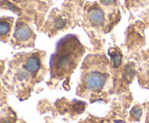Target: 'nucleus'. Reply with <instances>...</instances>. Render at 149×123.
<instances>
[{"label":"nucleus","mask_w":149,"mask_h":123,"mask_svg":"<svg viewBox=\"0 0 149 123\" xmlns=\"http://www.w3.org/2000/svg\"><path fill=\"white\" fill-rule=\"evenodd\" d=\"M84 52L79 41L74 36L63 38L57 45L56 52L50 59L51 74L54 78H63L76 67Z\"/></svg>","instance_id":"obj_1"},{"label":"nucleus","mask_w":149,"mask_h":123,"mask_svg":"<svg viewBox=\"0 0 149 123\" xmlns=\"http://www.w3.org/2000/svg\"><path fill=\"white\" fill-rule=\"evenodd\" d=\"M107 80V73L101 69H95L87 72L83 79L84 86L93 92H98L104 87Z\"/></svg>","instance_id":"obj_2"},{"label":"nucleus","mask_w":149,"mask_h":123,"mask_svg":"<svg viewBox=\"0 0 149 123\" xmlns=\"http://www.w3.org/2000/svg\"><path fill=\"white\" fill-rule=\"evenodd\" d=\"M24 69L30 74H34L39 72L41 67V59L40 58L36 55L29 56L25 62Z\"/></svg>","instance_id":"obj_3"},{"label":"nucleus","mask_w":149,"mask_h":123,"mask_svg":"<svg viewBox=\"0 0 149 123\" xmlns=\"http://www.w3.org/2000/svg\"><path fill=\"white\" fill-rule=\"evenodd\" d=\"M32 32L30 27L26 25H20L16 28L15 36L17 39L20 41H26L31 37Z\"/></svg>","instance_id":"obj_4"},{"label":"nucleus","mask_w":149,"mask_h":123,"mask_svg":"<svg viewBox=\"0 0 149 123\" xmlns=\"http://www.w3.org/2000/svg\"><path fill=\"white\" fill-rule=\"evenodd\" d=\"M89 18L94 25H99L104 21V12L101 9L95 7L89 12Z\"/></svg>","instance_id":"obj_5"},{"label":"nucleus","mask_w":149,"mask_h":123,"mask_svg":"<svg viewBox=\"0 0 149 123\" xmlns=\"http://www.w3.org/2000/svg\"><path fill=\"white\" fill-rule=\"evenodd\" d=\"M11 29V24L9 21L5 20H0V36H5Z\"/></svg>","instance_id":"obj_6"},{"label":"nucleus","mask_w":149,"mask_h":123,"mask_svg":"<svg viewBox=\"0 0 149 123\" xmlns=\"http://www.w3.org/2000/svg\"><path fill=\"white\" fill-rule=\"evenodd\" d=\"M111 58L113 61V63L116 66H118L120 64L121 60H122V55L119 53H113L111 54Z\"/></svg>","instance_id":"obj_7"},{"label":"nucleus","mask_w":149,"mask_h":123,"mask_svg":"<svg viewBox=\"0 0 149 123\" xmlns=\"http://www.w3.org/2000/svg\"><path fill=\"white\" fill-rule=\"evenodd\" d=\"M141 114H142V110H141V108H137L135 109H134L133 115L135 118H140V117L141 116Z\"/></svg>","instance_id":"obj_8"},{"label":"nucleus","mask_w":149,"mask_h":123,"mask_svg":"<svg viewBox=\"0 0 149 123\" xmlns=\"http://www.w3.org/2000/svg\"><path fill=\"white\" fill-rule=\"evenodd\" d=\"M114 1L115 0H101L103 4H111L114 2Z\"/></svg>","instance_id":"obj_9"}]
</instances>
